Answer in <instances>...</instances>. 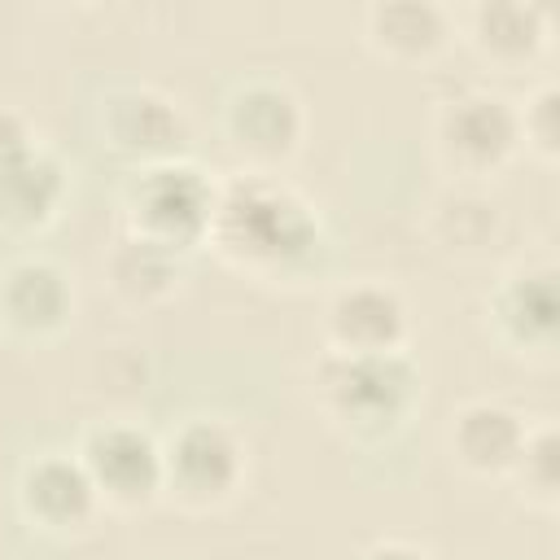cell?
<instances>
[{
	"label": "cell",
	"instance_id": "cell-1",
	"mask_svg": "<svg viewBox=\"0 0 560 560\" xmlns=\"http://www.w3.org/2000/svg\"><path fill=\"white\" fill-rule=\"evenodd\" d=\"M219 232L249 258H293L315 241L306 206L267 184L232 188V197L219 206Z\"/></svg>",
	"mask_w": 560,
	"mask_h": 560
},
{
	"label": "cell",
	"instance_id": "cell-2",
	"mask_svg": "<svg viewBox=\"0 0 560 560\" xmlns=\"http://www.w3.org/2000/svg\"><path fill=\"white\" fill-rule=\"evenodd\" d=\"M214 214L210 188L188 166H158L136 188V219L144 223V241L158 245H184L192 241Z\"/></svg>",
	"mask_w": 560,
	"mask_h": 560
},
{
	"label": "cell",
	"instance_id": "cell-3",
	"mask_svg": "<svg viewBox=\"0 0 560 560\" xmlns=\"http://www.w3.org/2000/svg\"><path fill=\"white\" fill-rule=\"evenodd\" d=\"M411 385H416V376H411V368L394 350L341 354L324 372L328 398L346 416H359V420H385V416H394L407 402Z\"/></svg>",
	"mask_w": 560,
	"mask_h": 560
},
{
	"label": "cell",
	"instance_id": "cell-4",
	"mask_svg": "<svg viewBox=\"0 0 560 560\" xmlns=\"http://www.w3.org/2000/svg\"><path fill=\"white\" fill-rule=\"evenodd\" d=\"M83 468L96 490H109L114 499H144L162 481V455L140 429H101L88 438Z\"/></svg>",
	"mask_w": 560,
	"mask_h": 560
},
{
	"label": "cell",
	"instance_id": "cell-5",
	"mask_svg": "<svg viewBox=\"0 0 560 560\" xmlns=\"http://www.w3.org/2000/svg\"><path fill=\"white\" fill-rule=\"evenodd\" d=\"M236 472H241V451L219 424L206 420L188 424L171 446V477L197 499L223 494L236 481Z\"/></svg>",
	"mask_w": 560,
	"mask_h": 560
},
{
	"label": "cell",
	"instance_id": "cell-6",
	"mask_svg": "<svg viewBox=\"0 0 560 560\" xmlns=\"http://www.w3.org/2000/svg\"><path fill=\"white\" fill-rule=\"evenodd\" d=\"M332 332L341 346H350L346 354H376V350H389L398 341L402 311H398L394 293H385V289H354V293L337 298Z\"/></svg>",
	"mask_w": 560,
	"mask_h": 560
},
{
	"label": "cell",
	"instance_id": "cell-7",
	"mask_svg": "<svg viewBox=\"0 0 560 560\" xmlns=\"http://www.w3.org/2000/svg\"><path fill=\"white\" fill-rule=\"evenodd\" d=\"M92 494H96V486H92L88 468L61 459V455H48L26 472V508L48 525L83 521L92 508Z\"/></svg>",
	"mask_w": 560,
	"mask_h": 560
},
{
	"label": "cell",
	"instance_id": "cell-8",
	"mask_svg": "<svg viewBox=\"0 0 560 560\" xmlns=\"http://www.w3.org/2000/svg\"><path fill=\"white\" fill-rule=\"evenodd\" d=\"M516 140V122L503 101L468 96L446 114V144L468 162H499Z\"/></svg>",
	"mask_w": 560,
	"mask_h": 560
},
{
	"label": "cell",
	"instance_id": "cell-9",
	"mask_svg": "<svg viewBox=\"0 0 560 560\" xmlns=\"http://www.w3.org/2000/svg\"><path fill=\"white\" fill-rule=\"evenodd\" d=\"M455 446L472 468H508L512 459H521L525 433L512 411L477 402L455 420Z\"/></svg>",
	"mask_w": 560,
	"mask_h": 560
},
{
	"label": "cell",
	"instance_id": "cell-10",
	"mask_svg": "<svg viewBox=\"0 0 560 560\" xmlns=\"http://www.w3.org/2000/svg\"><path fill=\"white\" fill-rule=\"evenodd\" d=\"M61 197V171L57 162L39 153H22L9 166H0V214L13 223H39Z\"/></svg>",
	"mask_w": 560,
	"mask_h": 560
},
{
	"label": "cell",
	"instance_id": "cell-11",
	"mask_svg": "<svg viewBox=\"0 0 560 560\" xmlns=\"http://www.w3.org/2000/svg\"><path fill=\"white\" fill-rule=\"evenodd\" d=\"M232 131L254 153H284L298 136V109L276 88H249L232 105Z\"/></svg>",
	"mask_w": 560,
	"mask_h": 560
},
{
	"label": "cell",
	"instance_id": "cell-12",
	"mask_svg": "<svg viewBox=\"0 0 560 560\" xmlns=\"http://www.w3.org/2000/svg\"><path fill=\"white\" fill-rule=\"evenodd\" d=\"M66 306H70V289H66L61 271H52L44 262H22V267L9 271L4 311L22 328H48L66 315Z\"/></svg>",
	"mask_w": 560,
	"mask_h": 560
},
{
	"label": "cell",
	"instance_id": "cell-13",
	"mask_svg": "<svg viewBox=\"0 0 560 560\" xmlns=\"http://www.w3.org/2000/svg\"><path fill=\"white\" fill-rule=\"evenodd\" d=\"M114 136L122 149H140V153H162L175 144L179 136V118L171 114L166 101L158 96H122L114 105Z\"/></svg>",
	"mask_w": 560,
	"mask_h": 560
},
{
	"label": "cell",
	"instance_id": "cell-14",
	"mask_svg": "<svg viewBox=\"0 0 560 560\" xmlns=\"http://www.w3.org/2000/svg\"><path fill=\"white\" fill-rule=\"evenodd\" d=\"M503 319L512 324L516 337H525V341H547L551 328H556V284H551V271L521 276V280L503 293Z\"/></svg>",
	"mask_w": 560,
	"mask_h": 560
},
{
	"label": "cell",
	"instance_id": "cell-15",
	"mask_svg": "<svg viewBox=\"0 0 560 560\" xmlns=\"http://www.w3.org/2000/svg\"><path fill=\"white\" fill-rule=\"evenodd\" d=\"M481 31H486L490 48L525 52L538 39V13L521 9V4H494V9H481Z\"/></svg>",
	"mask_w": 560,
	"mask_h": 560
},
{
	"label": "cell",
	"instance_id": "cell-16",
	"mask_svg": "<svg viewBox=\"0 0 560 560\" xmlns=\"http://www.w3.org/2000/svg\"><path fill=\"white\" fill-rule=\"evenodd\" d=\"M381 31L389 44H402V48H424L438 39V13L424 9V4H398V9H385L381 13Z\"/></svg>",
	"mask_w": 560,
	"mask_h": 560
},
{
	"label": "cell",
	"instance_id": "cell-17",
	"mask_svg": "<svg viewBox=\"0 0 560 560\" xmlns=\"http://www.w3.org/2000/svg\"><path fill=\"white\" fill-rule=\"evenodd\" d=\"M22 153H26V136H22L18 118L13 114H0V166H9Z\"/></svg>",
	"mask_w": 560,
	"mask_h": 560
},
{
	"label": "cell",
	"instance_id": "cell-18",
	"mask_svg": "<svg viewBox=\"0 0 560 560\" xmlns=\"http://www.w3.org/2000/svg\"><path fill=\"white\" fill-rule=\"evenodd\" d=\"M551 105H556V92H547V96L538 101V118L529 122V131L538 136V144H542V149H551V144H556V127H551Z\"/></svg>",
	"mask_w": 560,
	"mask_h": 560
},
{
	"label": "cell",
	"instance_id": "cell-19",
	"mask_svg": "<svg viewBox=\"0 0 560 560\" xmlns=\"http://www.w3.org/2000/svg\"><path fill=\"white\" fill-rule=\"evenodd\" d=\"M368 560H429L424 551H416V547H402V542H389V547H376Z\"/></svg>",
	"mask_w": 560,
	"mask_h": 560
}]
</instances>
